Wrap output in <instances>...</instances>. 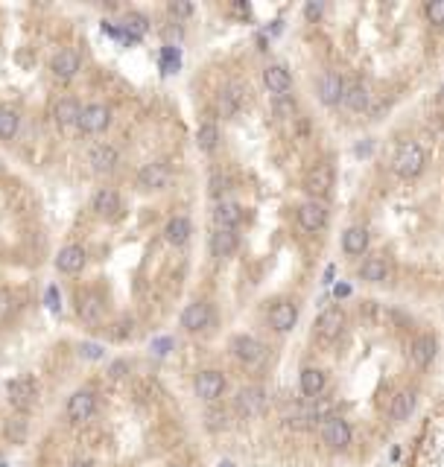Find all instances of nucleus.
Listing matches in <instances>:
<instances>
[{
	"label": "nucleus",
	"mask_w": 444,
	"mask_h": 467,
	"mask_svg": "<svg viewBox=\"0 0 444 467\" xmlns=\"http://www.w3.org/2000/svg\"><path fill=\"white\" fill-rule=\"evenodd\" d=\"M424 164H427V155L424 149L415 143V141H406L398 146V152L392 158V170L398 173L401 178H418L424 173Z\"/></svg>",
	"instance_id": "nucleus-1"
},
{
	"label": "nucleus",
	"mask_w": 444,
	"mask_h": 467,
	"mask_svg": "<svg viewBox=\"0 0 444 467\" xmlns=\"http://www.w3.org/2000/svg\"><path fill=\"white\" fill-rule=\"evenodd\" d=\"M170 178H173V170H170L167 161H150V164L141 166V173H138V187L146 190V193L164 190V187L170 185Z\"/></svg>",
	"instance_id": "nucleus-2"
},
{
	"label": "nucleus",
	"mask_w": 444,
	"mask_h": 467,
	"mask_svg": "<svg viewBox=\"0 0 444 467\" xmlns=\"http://www.w3.org/2000/svg\"><path fill=\"white\" fill-rule=\"evenodd\" d=\"M96 412V391L94 389H79L68 400V421L71 424H88Z\"/></svg>",
	"instance_id": "nucleus-3"
},
{
	"label": "nucleus",
	"mask_w": 444,
	"mask_h": 467,
	"mask_svg": "<svg viewBox=\"0 0 444 467\" xmlns=\"http://www.w3.org/2000/svg\"><path fill=\"white\" fill-rule=\"evenodd\" d=\"M76 126L85 131V135H103V131L111 126V108L103 106V103H91V106L82 108Z\"/></svg>",
	"instance_id": "nucleus-4"
},
{
	"label": "nucleus",
	"mask_w": 444,
	"mask_h": 467,
	"mask_svg": "<svg viewBox=\"0 0 444 467\" xmlns=\"http://www.w3.org/2000/svg\"><path fill=\"white\" fill-rule=\"evenodd\" d=\"M6 394H9V403L15 409H29L32 403H36V397H38V386H36V380L21 374V377H15L6 382Z\"/></svg>",
	"instance_id": "nucleus-5"
},
{
	"label": "nucleus",
	"mask_w": 444,
	"mask_h": 467,
	"mask_svg": "<svg viewBox=\"0 0 444 467\" xmlns=\"http://www.w3.org/2000/svg\"><path fill=\"white\" fill-rule=\"evenodd\" d=\"M322 441L331 450H348L351 447V426H348V421L336 418V415L324 418L322 421Z\"/></svg>",
	"instance_id": "nucleus-6"
},
{
	"label": "nucleus",
	"mask_w": 444,
	"mask_h": 467,
	"mask_svg": "<svg viewBox=\"0 0 444 467\" xmlns=\"http://www.w3.org/2000/svg\"><path fill=\"white\" fill-rule=\"evenodd\" d=\"M234 406H237L240 418H257V415L266 409V391H263L260 386H245V389L237 391Z\"/></svg>",
	"instance_id": "nucleus-7"
},
{
	"label": "nucleus",
	"mask_w": 444,
	"mask_h": 467,
	"mask_svg": "<svg viewBox=\"0 0 444 467\" xmlns=\"http://www.w3.org/2000/svg\"><path fill=\"white\" fill-rule=\"evenodd\" d=\"M334 178H336V175H334V166H331V164H316L313 170H310V173L304 175V190L319 202L322 196L331 193Z\"/></svg>",
	"instance_id": "nucleus-8"
},
{
	"label": "nucleus",
	"mask_w": 444,
	"mask_h": 467,
	"mask_svg": "<svg viewBox=\"0 0 444 467\" xmlns=\"http://www.w3.org/2000/svg\"><path fill=\"white\" fill-rule=\"evenodd\" d=\"M345 324H348V319H345V312L339 307H331V310H324L319 319H316V336L322 342H336L342 336V330Z\"/></svg>",
	"instance_id": "nucleus-9"
},
{
	"label": "nucleus",
	"mask_w": 444,
	"mask_h": 467,
	"mask_svg": "<svg viewBox=\"0 0 444 467\" xmlns=\"http://www.w3.org/2000/svg\"><path fill=\"white\" fill-rule=\"evenodd\" d=\"M193 386H196V394H199L205 403H217V400L222 397V391H225V377H222V371L208 368V371L196 374Z\"/></svg>",
	"instance_id": "nucleus-10"
},
{
	"label": "nucleus",
	"mask_w": 444,
	"mask_h": 467,
	"mask_svg": "<svg viewBox=\"0 0 444 467\" xmlns=\"http://www.w3.org/2000/svg\"><path fill=\"white\" fill-rule=\"evenodd\" d=\"M217 108H220V117H225V120H234V117L245 108V91H243V85H237V82L225 85V88L220 91Z\"/></svg>",
	"instance_id": "nucleus-11"
},
{
	"label": "nucleus",
	"mask_w": 444,
	"mask_h": 467,
	"mask_svg": "<svg viewBox=\"0 0 444 467\" xmlns=\"http://www.w3.org/2000/svg\"><path fill=\"white\" fill-rule=\"evenodd\" d=\"M213 322V310L208 301H193L185 307L182 312V327L190 330V333H199V330H208Z\"/></svg>",
	"instance_id": "nucleus-12"
},
{
	"label": "nucleus",
	"mask_w": 444,
	"mask_h": 467,
	"mask_svg": "<svg viewBox=\"0 0 444 467\" xmlns=\"http://www.w3.org/2000/svg\"><path fill=\"white\" fill-rule=\"evenodd\" d=\"M316 94L324 106H339L342 103V94H345V79L334 71H324L316 82Z\"/></svg>",
	"instance_id": "nucleus-13"
},
{
	"label": "nucleus",
	"mask_w": 444,
	"mask_h": 467,
	"mask_svg": "<svg viewBox=\"0 0 444 467\" xmlns=\"http://www.w3.org/2000/svg\"><path fill=\"white\" fill-rule=\"evenodd\" d=\"M117 149H114L111 143H96L91 149V155H88V164H91V170L96 175H111L114 170H117Z\"/></svg>",
	"instance_id": "nucleus-14"
},
{
	"label": "nucleus",
	"mask_w": 444,
	"mask_h": 467,
	"mask_svg": "<svg viewBox=\"0 0 444 467\" xmlns=\"http://www.w3.org/2000/svg\"><path fill=\"white\" fill-rule=\"evenodd\" d=\"M79 68H82V59H79L76 50H59V53L53 56V62H50V71L59 82H71L79 73Z\"/></svg>",
	"instance_id": "nucleus-15"
},
{
	"label": "nucleus",
	"mask_w": 444,
	"mask_h": 467,
	"mask_svg": "<svg viewBox=\"0 0 444 467\" xmlns=\"http://www.w3.org/2000/svg\"><path fill=\"white\" fill-rule=\"evenodd\" d=\"M231 350L243 365H257V362H263V357H266V347H263L255 336H234Z\"/></svg>",
	"instance_id": "nucleus-16"
},
{
	"label": "nucleus",
	"mask_w": 444,
	"mask_h": 467,
	"mask_svg": "<svg viewBox=\"0 0 444 467\" xmlns=\"http://www.w3.org/2000/svg\"><path fill=\"white\" fill-rule=\"evenodd\" d=\"M295 322H299V307H295L292 301L272 304V310H269V327L275 333H289L295 327Z\"/></svg>",
	"instance_id": "nucleus-17"
},
{
	"label": "nucleus",
	"mask_w": 444,
	"mask_h": 467,
	"mask_svg": "<svg viewBox=\"0 0 444 467\" xmlns=\"http://www.w3.org/2000/svg\"><path fill=\"white\" fill-rule=\"evenodd\" d=\"M299 225L310 234H316L327 225V208L322 202H316V199H310V202H304L299 208Z\"/></svg>",
	"instance_id": "nucleus-18"
},
{
	"label": "nucleus",
	"mask_w": 444,
	"mask_h": 467,
	"mask_svg": "<svg viewBox=\"0 0 444 467\" xmlns=\"http://www.w3.org/2000/svg\"><path fill=\"white\" fill-rule=\"evenodd\" d=\"M263 85L269 88V94L275 96H289L292 91V76L284 64H269L266 71H263Z\"/></svg>",
	"instance_id": "nucleus-19"
},
{
	"label": "nucleus",
	"mask_w": 444,
	"mask_h": 467,
	"mask_svg": "<svg viewBox=\"0 0 444 467\" xmlns=\"http://www.w3.org/2000/svg\"><path fill=\"white\" fill-rule=\"evenodd\" d=\"M415 403H418V397L413 389H403L392 397V403H389V421L392 424H403L409 421V415L415 412Z\"/></svg>",
	"instance_id": "nucleus-20"
},
{
	"label": "nucleus",
	"mask_w": 444,
	"mask_h": 467,
	"mask_svg": "<svg viewBox=\"0 0 444 467\" xmlns=\"http://www.w3.org/2000/svg\"><path fill=\"white\" fill-rule=\"evenodd\" d=\"M91 208L96 210V216H103V220H114V216H120V210H123V202H120L117 190L103 187V190H96V196H94Z\"/></svg>",
	"instance_id": "nucleus-21"
},
{
	"label": "nucleus",
	"mask_w": 444,
	"mask_h": 467,
	"mask_svg": "<svg viewBox=\"0 0 444 467\" xmlns=\"http://www.w3.org/2000/svg\"><path fill=\"white\" fill-rule=\"evenodd\" d=\"M342 106L359 114V111H366L371 106V91L366 82H354V85H345V94H342Z\"/></svg>",
	"instance_id": "nucleus-22"
},
{
	"label": "nucleus",
	"mask_w": 444,
	"mask_h": 467,
	"mask_svg": "<svg viewBox=\"0 0 444 467\" xmlns=\"http://www.w3.org/2000/svg\"><path fill=\"white\" fill-rule=\"evenodd\" d=\"M82 266H85V248L82 245H64L56 257V269L62 275H76L82 272Z\"/></svg>",
	"instance_id": "nucleus-23"
},
{
	"label": "nucleus",
	"mask_w": 444,
	"mask_h": 467,
	"mask_svg": "<svg viewBox=\"0 0 444 467\" xmlns=\"http://www.w3.org/2000/svg\"><path fill=\"white\" fill-rule=\"evenodd\" d=\"M438 354V342L436 336H430V333H421V336L413 342V350H409V357H413V362L418 365V368H427Z\"/></svg>",
	"instance_id": "nucleus-24"
},
{
	"label": "nucleus",
	"mask_w": 444,
	"mask_h": 467,
	"mask_svg": "<svg viewBox=\"0 0 444 467\" xmlns=\"http://www.w3.org/2000/svg\"><path fill=\"white\" fill-rule=\"evenodd\" d=\"M79 114H82V106L76 103L73 96H64V99H59V103L53 106V120H56L59 129L76 126L79 123Z\"/></svg>",
	"instance_id": "nucleus-25"
},
{
	"label": "nucleus",
	"mask_w": 444,
	"mask_h": 467,
	"mask_svg": "<svg viewBox=\"0 0 444 467\" xmlns=\"http://www.w3.org/2000/svg\"><path fill=\"white\" fill-rule=\"evenodd\" d=\"M243 222V208L237 202H220L213 208V225L217 228H228V231H237Z\"/></svg>",
	"instance_id": "nucleus-26"
},
{
	"label": "nucleus",
	"mask_w": 444,
	"mask_h": 467,
	"mask_svg": "<svg viewBox=\"0 0 444 467\" xmlns=\"http://www.w3.org/2000/svg\"><path fill=\"white\" fill-rule=\"evenodd\" d=\"M240 245V234L237 231H228V228H217L210 237V252L217 257H231Z\"/></svg>",
	"instance_id": "nucleus-27"
},
{
	"label": "nucleus",
	"mask_w": 444,
	"mask_h": 467,
	"mask_svg": "<svg viewBox=\"0 0 444 467\" xmlns=\"http://www.w3.org/2000/svg\"><path fill=\"white\" fill-rule=\"evenodd\" d=\"M342 248H345V254H351V257L363 254L368 248V231L363 225H351L342 234Z\"/></svg>",
	"instance_id": "nucleus-28"
},
{
	"label": "nucleus",
	"mask_w": 444,
	"mask_h": 467,
	"mask_svg": "<svg viewBox=\"0 0 444 467\" xmlns=\"http://www.w3.org/2000/svg\"><path fill=\"white\" fill-rule=\"evenodd\" d=\"M190 234H193V228H190L187 216H173V220L167 222V228H164V240H167L170 245H185L190 240Z\"/></svg>",
	"instance_id": "nucleus-29"
},
{
	"label": "nucleus",
	"mask_w": 444,
	"mask_h": 467,
	"mask_svg": "<svg viewBox=\"0 0 444 467\" xmlns=\"http://www.w3.org/2000/svg\"><path fill=\"white\" fill-rule=\"evenodd\" d=\"M359 278L366 283H383L389 278V263L383 257H366L359 266Z\"/></svg>",
	"instance_id": "nucleus-30"
},
{
	"label": "nucleus",
	"mask_w": 444,
	"mask_h": 467,
	"mask_svg": "<svg viewBox=\"0 0 444 467\" xmlns=\"http://www.w3.org/2000/svg\"><path fill=\"white\" fill-rule=\"evenodd\" d=\"M324 386H327V377H324L322 368H304L301 371V391L307 397H319L324 391Z\"/></svg>",
	"instance_id": "nucleus-31"
},
{
	"label": "nucleus",
	"mask_w": 444,
	"mask_h": 467,
	"mask_svg": "<svg viewBox=\"0 0 444 467\" xmlns=\"http://www.w3.org/2000/svg\"><path fill=\"white\" fill-rule=\"evenodd\" d=\"M196 146H199L202 152H213V149L220 146V129H217V123L205 120L199 129H196Z\"/></svg>",
	"instance_id": "nucleus-32"
},
{
	"label": "nucleus",
	"mask_w": 444,
	"mask_h": 467,
	"mask_svg": "<svg viewBox=\"0 0 444 467\" xmlns=\"http://www.w3.org/2000/svg\"><path fill=\"white\" fill-rule=\"evenodd\" d=\"M79 315L85 322H96L103 315V298L96 295V292H85V295H79Z\"/></svg>",
	"instance_id": "nucleus-33"
},
{
	"label": "nucleus",
	"mask_w": 444,
	"mask_h": 467,
	"mask_svg": "<svg viewBox=\"0 0 444 467\" xmlns=\"http://www.w3.org/2000/svg\"><path fill=\"white\" fill-rule=\"evenodd\" d=\"M18 129H21V117H18V111L9 108V106H3V108H0V138H3V141H12L15 135H18Z\"/></svg>",
	"instance_id": "nucleus-34"
},
{
	"label": "nucleus",
	"mask_w": 444,
	"mask_h": 467,
	"mask_svg": "<svg viewBox=\"0 0 444 467\" xmlns=\"http://www.w3.org/2000/svg\"><path fill=\"white\" fill-rule=\"evenodd\" d=\"M146 29H150V24H146L143 15H129V18L123 21V32L129 36V41H138Z\"/></svg>",
	"instance_id": "nucleus-35"
},
{
	"label": "nucleus",
	"mask_w": 444,
	"mask_h": 467,
	"mask_svg": "<svg viewBox=\"0 0 444 467\" xmlns=\"http://www.w3.org/2000/svg\"><path fill=\"white\" fill-rule=\"evenodd\" d=\"M424 12H427V21H430L433 27H444V0H433V3H427Z\"/></svg>",
	"instance_id": "nucleus-36"
},
{
	"label": "nucleus",
	"mask_w": 444,
	"mask_h": 467,
	"mask_svg": "<svg viewBox=\"0 0 444 467\" xmlns=\"http://www.w3.org/2000/svg\"><path fill=\"white\" fill-rule=\"evenodd\" d=\"M176 68H178V50L167 47V50H164V71H167V73H173Z\"/></svg>",
	"instance_id": "nucleus-37"
},
{
	"label": "nucleus",
	"mask_w": 444,
	"mask_h": 467,
	"mask_svg": "<svg viewBox=\"0 0 444 467\" xmlns=\"http://www.w3.org/2000/svg\"><path fill=\"white\" fill-rule=\"evenodd\" d=\"M47 307H50L53 312H59V310H62V295H59V289H56V287H47Z\"/></svg>",
	"instance_id": "nucleus-38"
},
{
	"label": "nucleus",
	"mask_w": 444,
	"mask_h": 467,
	"mask_svg": "<svg viewBox=\"0 0 444 467\" xmlns=\"http://www.w3.org/2000/svg\"><path fill=\"white\" fill-rule=\"evenodd\" d=\"M322 12H324L322 3H307V6H304V18H307V21H319Z\"/></svg>",
	"instance_id": "nucleus-39"
},
{
	"label": "nucleus",
	"mask_w": 444,
	"mask_h": 467,
	"mask_svg": "<svg viewBox=\"0 0 444 467\" xmlns=\"http://www.w3.org/2000/svg\"><path fill=\"white\" fill-rule=\"evenodd\" d=\"M275 111H278V114H292L295 106L289 103V96H275Z\"/></svg>",
	"instance_id": "nucleus-40"
},
{
	"label": "nucleus",
	"mask_w": 444,
	"mask_h": 467,
	"mask_svg": "<svg viewBox=\"0 0 444 467\" xmlns=\"http://www.w3.org/2000/svg\"><path fill=\"white\" fill-rule=\"evenodd\" d=\"M190 12H193L190 3H178V0H176V3H170V15H176V18H187Z\"/></svg>",
	"instance_id": "nucleus-41"
},
{
	"label": "nucleus",
	"mask_w": 444,
	"mask_h": 467,
	"mask_svg": "<svg viewBox=\"0 0 444 467\" xmlns=\"http://www.w3.org/2000/svg\"><path fill=\"white\" fill-rule=\"evenodd\" d=\"M79 350H82V357H88V359H100V357H103V347H100V345H88V342H85Z\"/></svg>",
	"instance_id": "nucleus-42"
},
{
	"label": "nucleus",
	"mask_w": 444,
	"mask_h": 467,
	"mask_svg": "<svg viewBox=\"0 0 444 467\" xmlns=\"http://www.w3.org/2000/svg\"><path fill=\"white\" fill-rule=\"evenodd\" d=\"M208 426H210V429L225 426V412H208Z\"/></svg>",
	"instance_id": "nucleus-43"
},
{
	"label": "nucleus",
	"mask_w": 444,
	"mask_h": 467,
	"mask_svg": "<svg viewBox=\"0 0 444 467\" xmlns=\"http://www.w3.org/2000/svg\"><path fill=\"white\" fill-rule=\"evenodd\" d=\"M152 347L158 350V354H167V347H170V339H161V342H155Z\"/></svg>",
	"instance_id": "nucleus-44"
},
{
	"label": "nucleus",
	"mask_w": 444,
	"mask_h": 467,
	"mask_svg": "<svg viewBox=\"0 0 444 467\" xmlns=\"http://www.w3.org/2000/svg\"><path fill=\"white\" fill-rule=\"evenodd\" d=\"M71 467H94V464H88V461H73Z\"/></svg>",
	"instance_id": "nucleus-45"
},
{
	"label": "nucleus",
	"mask_w": 444,
	"mask_h": 467,
	"mask_svg": "<svg viewBox=\"0 0 444 467\" xmlns=\"http://www.w3.org/2000/svg\"><path fill=\"white\" fill-rule=\"evenodd\" d=\"M220 467H234V464H231V461H222V464H220Z\"/></svg>",
	"instance_id": "nucleus-46"
},
{
	"label": "nucleus",
	"mask_w": 444,
	"mask_h": 467,
	"mask_svg": "<svg viewBox=\"0 0 444 467\" xmlns=\"http://www.w3.org/2000/svg\"><path fill=\"white\" fill-rule=\"evenodd\" d=\"M170 467H185V464H170Z\"/></svg>",
	"instance_id": "nucleus-47"
},
{
	"label": "nucleus",
	"mask_w": 444,
	"mask_h": 467,
	"mask_svg": "<svg viewBox=\"0 0 444 467\" xmlns=\"http://www.w3.org/2000/svg\"><path fill=\"white\" fill-rule=\"evenodd\" d=\"M0 467H6V464H3V461H0Z\"/></svg>",
	"instance_id": "nucleus-48"
}]
</instances>
